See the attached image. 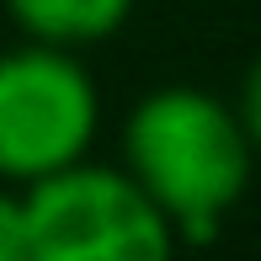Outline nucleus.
<instances>
[{
	"label": "nucleus",
	"instance_id": "nucleus-1",
	"mask_svg": "<svg viewBox=\"0 0 261 261\" xmlns=\"http://www.w3.org/2000/svg\"><path fill=\"white\" fill-rule=\"evenodd\" d=\"M123 171L155 197V208L176 224L181 245L219 240L256 176V149L245 139L229 101L203 86H155L123 117Z\"/></svg>",
	"mask_w": 261,
	"mask_h": 261
},
{
	"label": "nucleus",
	"instance_id": "nucleus-2",
	"mask_svg": "<svg viewBox=\"0 0 261 261\" xmlns=\"http://www.w3.org/2000/svg\"><path fill=\"white\" fill-rule=\"evenodd\" d=\"M32 261H176V224L155 197L101 160H75L21 187Z\"/></svg>",
	"mask_w": 261,
	"mask_h": 261
},
{
	"label": "nucleus",
	"instance_id": "nucleus-3",
	"mask_svg": "<svg viewBox=\"0 0 261 261\" xmlns=\"http://www.w3.org/2000/svg\"><path fill=\"white\" fill-rule=\"evenodd\" d=\"M96 134L101 86L75 48L21 38L0 54V181H43L86 160Z\"/></svg>",
	"mask_w": 261,
	"mask_h": 261
},
{
	"label": "nucleus",
	"instance_id": "nucleus-4",
	"mask_svg": "<svg viewBox=\"0 0 261 261\" xmlns=\"http://www.w3.org/2000/svg\"><path fill=\"white\" fill-rule=\"evenodd\" d=\"M11 27L32 43H54V48H96L117 38L134 21L139 0H0Z\"/></svg>",
	"mask_w": 261,
	"mask_h": 261
},
{
	"label": "nucleus",
	"instance_id": "nucleus-5",
	"mask_svg": "<svg viewBox=\"0 0 261 261\" xmlns=\"http://www.w3.org/2000/svg\"><path fill=\"white\" fill-rule=\"evenodd\" d=\"M0 261H32L27 251V213H21V192L0 187Z\"/></svg>",
	"mask_w": 261,
	"mask_h": 261
},
{
	"label": "nucleus",
	"instance_id": "nucleus-6",
	"mask_svg": "<svg viewBox=\"0 0 261 261\" xmlns=\"http://www.w3.org/2000/svg\"><path fill=\"white\" fill-rule=\"evenodd\" d=\"M234 117H240L251 149L261 155V54L251 59V69L240 75V96H234Z\"/></svg>",
	"mask_w": 261,
	"mask_h": 261
}]
</instances>
